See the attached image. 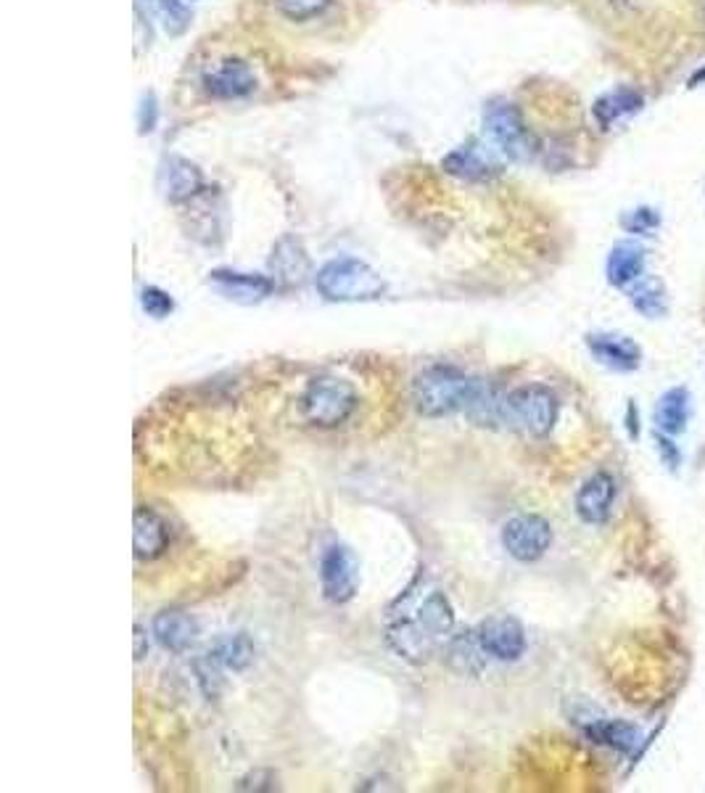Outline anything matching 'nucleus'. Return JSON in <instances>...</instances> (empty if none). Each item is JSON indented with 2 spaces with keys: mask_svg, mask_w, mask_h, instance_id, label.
I'll return each instance as SVG.
<instances>
[{
  "mask_svg": "<svg viewBox=\"0 0 705 793\" xmlns=\"http://www.w3.org/2000/svg\"><path fill=\"white\" fill-rule=\"evenodd\" d=\"M159 122V107H157V96L153 93H143L141 99V109H138V124H141V132H153L157 130Z\"/></svg>",
  "mask_w": 705,
  "mask_h": 793,
  "instance_id": "c756f323",
  "label": "nucleus"
},
{
  "mask_svg": "<svg viewBox=\"0 0 705 793\" xmlns=\"http://www.w3.org/2000/svg\"><path fill=\"white\" fill-rule=\"evenodd\" d=\"M141 308H143V312L149 318L164 320V318L172 315L174 299L167 294V291L159 289V287H145L141 291Z\"/></svg>",
  "mask_w": 705,
  "mask_h": 793,
  "instance_id": "bb28decb",
  "label": "nucleus"
},
{
  "mask_svg": "<svg viewBox=\"0 0 705 793\" xmlns=\"http://www.w3.org/2000/svg\"><path fill=\"white\" fill-rule=\"evenodd\" d=\"M272 281L283 283V287H302L310 275V257H306L304 247L291 235H285L275 243L270 257Z\"/></svg>",
  "mask_w": 705,
  "mask_h": 793,
  "instance_id": "4468645a",
  "label": "nucleus"
},
{
  "mask_svg": "<svg viewBox=\"0 0 705 793\" xmlns=\"http://www.w3.org/2000/svg\"><path fill=\"white\" fill-rule=\"evenodd\" d=\"M590 350L603 365L613 368V371H634L639 365L642 352L639 347L626 337H613V333H595L586 339Z\"/></svg>",
  "mask_w": 705,
  "mask_h": 793,
  "instance_id": "f3484780",
  "label": "nucleus"
},
{
  "mask_svg": "<svg viewBox=\"0 0 705 793\" xmlns=\"http://www.w3.org/2000/svg\"><path fill=\"white\" fill-rule=\"evenodd\" d=\"M132 551L138 561L159 559L170 545V529L153 508H135V524H132Z\"/></svg>",
  "mask_w": 705,
  "mask_h": 793,
  "instance_id": "9b49d317",
  "label": "nucleus"
},
{
  "mask_svg": "<svg viewBox=\"0 0 705 793\" xmlns=\"http://www.w3.org/2000/svg\"><path fill=\"white\" fill-rule=\"evenodd\" d=\"M315 287L328 302H375L386 294V281L354 257H339L318 270Z\"/></svg>",
  "mask_w": 705,
  "mask_h": 793,
  "instance_id": "20e7f679",
  "label": "nucleus"
},
{
  "mask_svg": "<svg viewBox=\"0 0 705 793\" xmlns=\"http://www.w3.org/2000/svg\"><path fill=\"white\" fill-rule=\"evenodd\" d=\"M145 656V635H143V628L138 624L135 628V659H143Z\"/></svg>",
  "mask_w": 705,
  "mask_h": 793,
  "instance_id": "7c9ffc66",
  "label": "nucleus"
},
{
  "mask_svg": "<svg viewBox=\"0 0 705 793\" xmlns=\"http://www.w3.org/2000/svg\"><path fill=\"white\" fill-rule=\"evenodd\" d=\"M557 396L542 384H526L513 389L500 400V423L521 431L526 436H547L557 421Z\"/></svg>",
  "mask_w": 705,
  "mask_h": 793,
  "instance_id": "39448f33",
  "label": "nucleus"
},
{
  "mask_svg": "<svg viewBox=\"0 0 705 793\" xmlns=\"http://www.w3.org/2000/svg\"><path fill=\"white\" fill-rule=\"evenodd\" d=\"M444 170L463 180H484L494 172V164L481 154L476 145H463V149H455L444 159Z\"/></svg>",
  "mask_w": 705,
  "mask_h": 793,
  "instance_id": "4be33fe9",
  "label": "nucleus"
},
{
  "mask_svg": "<svg viewBox=\"0 0 705 793\" xmlns=\"http://www.w3.org/2000/svg\"><path fill=\"white\" fill-rule=\"evenodd\" d=\"M621 222H624V228H626V231H630V233L651 235V233L655 231V228L661 225V218H658V214H655L653 210H647V207H642V210H634V212L626 214V218L621 220Z\"/></svg>",
  "mask_w": 705,
  "mask_h": 793,
  "instance_id": "c85d7f7f",
  "label": "nucleus"
},
{
  "mask_svg": "<svg viewBox=\"0 0 705 793\" xmlns=\"http://www.w3.org/2000/svg\"><path fill=\"white\" fill-rule=\"evenodd\" d=\"M153 638L164 651L185 653L199 638V622L185 611H162L151 624Z\"/></svg>",
  "mask_w": 705,
  "mask_h": 793,
  "instance_id": "dca6fc26",
  "label": "nucleus"
},
{
  "mask_svg": "<svg viewBox=\"0 0 705 793\" xmlns=\"http://www.w3.org/2000/svg\"><path fill=\"white\" fill-rule=\"evenodd\" d=\"M642 270H645V249L639 243H618L608 257V281L613 287H632L637 278H642Z\"/></svg>",
  "mask_w": 705,
  "mask_h": 793,
  "instance_id": "6ab92c4d",
  "label": "nucleus"
},
{
  "mask_svg": "<svg viewBox=\"0 0 705 793\" xmlns=\"http://www.w3.org/2000/svg\"><path fill=\"white\" fill-rule=\"evenodd\" d=\"M484 128L502 154L511 159H528L534 154V138L523 122L521 111L511 101H492L484 111Z\"/></svg>",
  "mask_w": 705,
  "mask_h": 793,
  "instance_id": "423d86ee",
  "label": "nucleus"
},
{
  "mask_svg": "<svg viewBox=\"0 0 705 793\" xmlns=\"http://www.w3.org/2000/svg\"><path fill=\"white\" fill-rule=\"evenodd\" d=\"M687 413H689V394L687 389H668L666 394L658 400V408H655V423H658L661 431L666 434H679L687 426Z\"/></svg>",
  "mask_w": 705,
  "mask_h": 793,
  "instance_id": "aec40b11",
  "label": "nucleus"
},
{
  "mask_svg": "<svg viewBox=\"0 0 705 793\" xmlns=\"http://www.w3.org/2000/svg\"><path fill=\"white\" fill-rule=\"evenodd\" d=\"M209 281H212L228 299H233V302H241V304H256L275 291V281H272V278L235 273V270H214Z\"/></svg>",
  "mask_w": 705,
  "mask_h": 793,
  "instance_id": "2eb2a0df",
  "label": "nucleus"
},
{
  "mask_svg": "<svg viewBox=\"0 0 705 793\" xmlns=\"http://www.w3.org/2000/svg\"><path fill=\"white\" fill-rule=\"evenodd\" d=\"M415 410L425 419L467 413L476 421H500V400L481 379L457 368H431L413 384Z\"/></svg>",
  "mask_w": 705,
  "mask_h": 793,
  "instance_id": "f03ea898",
  "label": "nucleus"
},
{
  "mask_svg": "<svg viewBox=\"0 0 705 793\" xmlns=\"http://www.w3.org/2000/svg\"><path fill=\"white\" fill-rule=\"evenodd\" d=\"M333 0H275L278 11L283 13L291 22H306V19H315L323 13Z\"/></svg>",
  "mask_w": 705,
  "mask_h": 793,
  "instance_id": "a878e982",
  "label": "nucleus"
},
{
  "mask_svg": "<svg viewBox=\"0 0 705 793\" xmlns=\"http://www.w3.org/2000/svg\"><path fill=\"white\" fill-rule=\"evenodd\" d=\"M613 6H618V9H637L639 0H611Z\"/></svg>",
  "mask_w": 705,
  "mask_h": 793,
  "instance_id": "2f4dec72",
  "label": "nucleus"
},
{
  "mask_svg": "<svg viewBox=\"0 0 705 793\" xmlns=\"http://www.w3.org/2000/svg\"><path fill=\"white\" fill-rule=\"evenodd\" d=\"M481 649L497 661H518L526 653V630L513 616H492L476 630Z\"/></svg>",
  "mask_w": 705,
  "mask_h": 793,
  "instance_id": "1a4fd4ad",
  "label": "nucleus"
},
{
  "mask_svg": "<svg viewBox=\"0 0 705 793\" xmlns=\"http://www.w3.org/2000/svg\"><path fill=\"white\" fill-rule=\"evenodd\" d=\"M455 609L450 598L425 576L404 590L400 601L389 609L386 643L396 656L410 664H425L452 640Z\"/></svg>",
  "mask_w": 705,
  "mask_h": 793,
  "instance_id": "f257e3e1",
  "label": "nucleus"
},
{
  "mask_svg": "<svg viewBox=\"0 0 705 793\" xmlns=\"http://www.w3.org/2000/svg\"><path fill=\"white\" fill-rule=\"evenodd\" d=\"M502 545L515 561H540L553 545V526L536 513H523V516L507 521L505 529H502Z\"/></svg>",
  "mask_w": 705,
  "mask_h": 793,
  "instance_id": "0eeeda50",
  "label": "nucleus"
},
{
  "mask_svg": "<svg viewBox=\"0 0 705 793\" xmlns=\"http://www.w3.org/2000/svg\"><path fill=\"white\" fill-rule=\"evenodd\" d=\"M209 656L218 661L222 670L243 672L251 661H254V643H251V638L243 635V632H235V635L218 640V645L209 651Z\"/></svg>",
  "mask_w": 705,
  "mask_h": 793,
  "instance_id": "412c9836",
  "label": "nucleus"
},
{
  "mask_svg": "<svg viewBox=\"0 0 705 793\" xmlns=\"http://www.w3.org/2000/svg\"><path fill=\"white\" fill-rule=\"evenodd\" d=\"M159 11H162L164 27L170 34H180L191 24V9L183 0H159Z\"/></svg>",
  "mask_w": 705,
  "mask_h": 793,
  "instance_id": "cd10ccee",
  "label": "nucleus"
},
{
  "mask_svg": "<svg viewBox=\"0 0 705 793\" xmlns=\"http://www.w3.org/2000/svg\"><path fill=\"white\" fill-rule=\"evenodd\" d=\"M613 500H616V482L611 474L600 471L582 484L576 495V513L586 524H605L611 516Z\"/></svg>",
  "mask_w": 705,
  "mask_h": 793,
  "instance_id": "ddd939ff",
  "label": "nucleus"
},
{
  "mask_svg": "<svg viewBox=\"0 0 705 793\" xmlns=\"http://www.w3.org/2000/svg\"><path fill=\"white\" fill-rule=\"evenodd\" d=\"M450 661L457 672H481L484 666L486 651L481 649L476 632H463V635H452L450 640Z\"/></svg>",
  "mask_w": 705,
  "mask_h": 793,
  "instance_id": "b1692460",
  "label": "nucleus"
},
{
  "mask_svg": "<svg viewBox=\"0 0 705 793\" xmlns=\"http://www.w3.org/2000/svg\"><path fill=\"white\" fill-rule=\"evenodd\" d=\"M204 88L209 96H214V99L233 101V99H243V96L254 93L256 78H254V72L243 64V61L230 59V61H222L220 67H214L212 72L207 74Z\"/></svg>",
  "mask_w": 705,
  "mask_h": 793,
  "instance_id": "f8f14e48",
  "label": "nucleus"
},
{
  "mask_svg": "<svg viewBox=\"0 0 705 793\" xmlns=\"http://www.w3.org/2000/svg\"><path fill=\"white\" fill-rule=\"evenodd\" d=\"M642 103H645V99H642L639 90L618 88V90H611V93L600 96V99L595 101V107H592V114H595L600 128L611 130L616 122L637 114V111L642 109Z\"/></svg>",
  "mask_w": 705,
  "mask_h": 793,
  "instance_id": "a211bd4d",
  "label": "nucleus"
},
{
  "mask_svg": "<svg viewBox=\"0 0 705 793\" xmlns=\"http://www.w3.org/2000/svg\"><path fill=\"white\" fill-rule=\"evenodd\" d=\"M360 394L352 381L341 375H318L299 396V413L306 423L320 429L341 426L357 413Z\"/></svg>",
  "mask_w": 705,
  "mask_h": 793,
  "instance_id": "7ed1b4c3",
  "label": "nucleus"
},
{
  "mask_svg": "<svg viewBox=\"0 0 705 793\" xmlns=\"http://www.w3.org/2000/svg\"><path fill=\"white\" fill-rule=\"evenodd\" d=\"M630 299L634 308L647 318H661L663 312H666V291H663V283L658 278H637L630 289Z\"/></svg>",
  "mask_w": 705,
  "mask_h": 793,
  "instance_id": "5701e85b",
  "label": "nucleus"
},
{
  "mask_svg": "<svg viewBox=\"0 0 705 793\" xmlns=\"http://www.w3.org/2000/svg\"><path fill=\"white\" fill-rule=\"evenodd\" d=\"M320 584L331 603H349L360 588V563L346 545H331L320 555Z\"/></svg>",
  "mask_w": 705,
  "mask_h": 793,
  "instance_id": "6e6552de",
  "label": "nucleus"
},
{
  "mask_svg": "<svg viewBox=\"0 0 705 793\" xmlns=\"http://www.w3.org/2000/svg\"><path fill=\"white\" fill-rule=\"evenodd\" d=\"M590 739H595L600 743H608V746L618 749V751H634L639 743V730L630 725V722H618V720H608V722H597V725H592L590 730Z\"/></svg>",
  "mask_w": 705,
  "mask_h": 793,
  "instance_id": "393cba45",
  "label": "nucleus"
},
{
  "mask_svg": "<svg viewBox=\"0 0 705 793\" xmlns=\"http://www.w3.org/2000/svg\"><path fill=\"white\" fill-rule=\"evenodd\" d=\"M201 188H204V175H201V170L191 159L167 157L162 167H159V191L172 204L191 201L195 193H201Z\"/></svg>",
  "mask_w": 705,
  "mask_h": 793,
  "instance_id": "9d476101",
  "label": "nucleus"
}]
</instances>
